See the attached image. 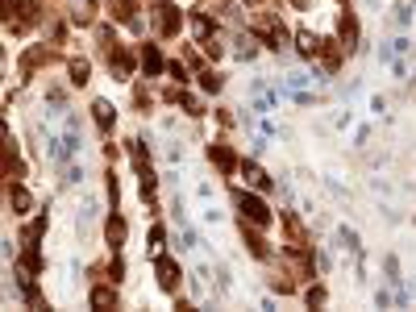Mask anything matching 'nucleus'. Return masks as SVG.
<instances>
[{"label":"nucleus","instance_id":"22","mask_svg":"<svg viewBox=\"0 0 416 312\" xmlns=\"http://www.w3.org/2000/svg\"><path fill=\"white\" fill-rule=\"evenodd\" d=\"M187 21H191L196 42H204V38H213V34H217V13H191Z\"/></svg>","mask_w":416,"mask_h":312},{"label":"nucleus","instance_id":"19","mask_svg":"<svg viewBox=\"0 0 416 312\" xmlns=\"http://www.w3.org/2000/svg\"><path fill=\"white\" fill-rule=\"evenodd\" d=\"M337 42H342V46H346L350 54H354V50L362 46V34H358V21H354L350 13H342V21H337Z\"/></svg>","mask_w":416,"mask_h":312},{"label":"nucleus","instance_id":"2","mask_svg":"<svg viewBox=\"0 0 416 312\" xmlns=\"http://www.w3.org/2000/svg\"><path fill=\"white\" fill-rule=\"evenodd\" d=\"M250 30L262 38V46H271V50H279V54H283V50L291 46V38H295V34H287V25H283V21H275V17H271V13H262V9L250 17Z\"/></svg>","mask_w":416,"mask_h":312},{"label":"nucleus","instance_id":"6","mask_svg":"<svg viewBox=\"0 0 416 312\" xmlns=\"http://www.w3.org/2000/svg\"><path fill=\"white\" fill-rule=\"evenodd\" d=\"M250 96H254V113H258V117H271V113L279 109V100H283V92H279V87H271L262 75H258V79H250Z\"/></svg>","mask_w":416,"mask_h":312},{"label":"nucleus","instance_id":"41","mask_svg":"<svg viewBox=\"0 0 416 312\" xmlns=\"http://www.w3.org/2000/svg\"><path fill=\"white\" fill-rule=\"evenodd\" d=\"M375 304H379V308H391V304H395V300H391V287H379V291H375Z\"/></svg>","mask_w":416,"mask_h":312},{"label":"nucleus","instance_id":"25","mask_svg":"<svg viewBox=\"0 0 416 312\" xmlns=\"http://www.w3.org/2000/svg\"><path fill=\"white\" fill-rule=\"evenodd\" d=\"M325 300H329V291H325V287H321L317 279H312V283L304 287V304H308V308H321Z\"/></svg>","mask_w":416,"mask_h":312},{"label":"nucleus","instance_id":"4","mask_svg":"<svg viewBox=\"0 0 416 312\" xmlns=\"http://www.w3.org/2000/svg\"><path fill=\"white\" fill-rule=\"evenodd\" d=\"M54 59H59V46H50V42H34V46L21 54V79L30 83V79H34L46 63H54Z\"/></svg>","mask_w":416,"mask_h":312},{"label":"nucleus","instance_id":"9","mask_svg":"<svg viewBox=\"0 0 416 312\" xmlns=\"http://www.w3.org/2000/svg\"><path fill=\"white\" fill-rule=\"evenodd\" d=\"M134 71H138L134 50H129V46H113V50H109V75H113L117 83H125V79H134Z\"/></svg>","mask_w":416,"mask_h":312},{"label":"nucleus","instance_id":"38","mask_svg":"<svg viewBox=\"0 0 416 312\" xmlns=\"http://www.w3.org/2000/svg\"><path fill=\"white\" fill-rule=\"evenodd\" d=\"M387 67H391V79H408V63H404V54H391Z\"/></svg>","mask_w":416,"mask_h":312},{"label":"nucleus","instance_id":"27","mask_svg":"<svg viewBox=\"0 0 416 312\" xmlns=\"http://www.w3.org/2000/svg\"><path fill=\"white\" fill-rule=\"evenodd\" d=\"M67 71H71V83H75V87H83V83H87V75H92V63H87V59H71V67H67Z\"/></svg>","mask_w":416,"mask_h":312},{"label":"nucleus","instance_id":"35","mask_svg":"<svg viewBox=\"0 0 416 312\" xmlns=\"http://www.w3.org/2000/svg\"><path fill=\"white\" fill-rule=\"evenodd\" d=\"M391 17H395V25H399V30H408V25H412V5H408V0H399Z\"/></svg>","mask_w":416,"mask_h":312},{"label":"nucleus","instance_id":"14","mask_svg":"<svg viewBox=\"0 0 416 312\" xmlns=\"http://www.w3.org/2000/svg\"><path fill=\"white\" fill-rule=\"evenodd\" d=\"M5 175H9V179H25V175H30V167H25V158H21V150H17V138H13V134L5 138Z\"/></svg>","mask_w":416,"mask_h":312},{"label":"nucleus","instance_id":"44","mask_svg":"<svg viewBox=\"0 0 416 312\" xmlns=\"http://www.w3.org/2000/svg\"><path fill=\"white\" fill-rule=\"evenodd\" d=\"M204 221H208V225H221L225 217H221V208H208V213H204Z\"/></svg>","mask_w":416,"mask_h":312},{"label":"nucleus","instance_id":"7","mask_svg":"<svg viewBox=\"0 0 416 312\" xmlns=\"http://www.w3.org/2000/svg\"><path fill=\"white\" fill-rule=\"evenodd\" d=\"M258 50H262V38H258L254 30H238V34L229 38V54H233L238 63H254Z\"/></svg>","mask_w":416,"mask_h":312},{"label":"nucleus","instance_id":"31","mask_svg":"<svg viewBox=\"0 0 416 312\" xmlns=\"http://www.w3.org/2000/svg\"><path fill=\"white\" fill-rule=\"evenodd\" d=\"M383 279H387V287H395V283H399V258H395V254H387V258H383Z\"/></svg>","mask_w":416,"mask_h":312},{"label":"nucleus","instance_id":"23","mask_svg":"<svg viewBox=\"0 0 416 312\" xmlns=\"http://www.w3.org/2000/svg\"><path fill=\"white\" fill-rule=\"evenodd\" d=\"M75 183H83V167L71 158V163L59 167V187H75Z\"/></svg>","mask_w":416,"mask_h":312},{"label":"nucleus","instance_id":"17","mask_svg":"<svg viewBox=\"0 0 416 312\" xmlns=\"http://www.w3.org/2000/svg\"><path fill=\"white\" fill-rule=\"evenodd\" d=\"M125 233H129V225H125V217H121V213H113L109 221H104V242H109V250H113V254H121Z\"/></svg>","mask_w":416,"mask_h":312},{"label":"nucleus","instance_id":"40","mask_svg":"<svg viewBox=\"0 0 416 312\" xmlns=\"http://www.w3.org/2000/svg\"><path fill=\"white\" fill-rule=\"evenodd\" d=\"M325 187H329L342 204H350V187H342V183H337V179H329V175H325Z\"/></svg>","mask_w":416,"mask_h":312},{"label":"nucleus","instance_id":"45","mask_svg":"<svg viewBox=\"0 0 416 312\" xmlns=\"http://www.w3.org/2000/svg\"><path fill=\"white\" fill-rule=\"evenodd\" d=\"M371 109H375V113L383 117V113H387V96H375V100H371Z\"/></svg>","mask_w":416,"mask_h":312},{"label":"nucleus","instance_id":"3","mask_svg":"<svg viewBox=\"0 0 416 312\" xmlns=\"http://www.w3.org/2000/svg\"><path fill=\"white\" fill-rule=\"evenodd\" d=\"M150 25H154V34H158V38H175V34L183 30V9L175 5V0H158V5H154V17H150Z\"/></svg>","mask_w":416,"mask_h":312},{"label":"nucleus","instance_id":"37","mask_svg":"<svg viewBox=\"0 0 416 312\" xmlns=\"http://www.w3.org/2000/svg\"><path fill=\"white\" fill-rule=\"evenodd\" d=\"M387 46H391V54H408L412 50V38L408 34H395V38H387Z\"/></svg>","mask_w":416,"mask_h":312},{"label":"nucleus","instance_id":"18","mask_svg":"<svg viewBox=\"0 0 416 312\" xmlns=\"http://www.w3.org/2000/svg\"><path fill=\"white\" fill-rule=\"evenodd\" d=\"M163 71H167V59H163V50H158L154 42H146V46H142V75H146V79H158Z\"/></svg>","mask_w":416,"mask_h":312},{"label":"nucleus","instance_id":"21","mask_svg":"<svg viewBox=\"0 0 416 312\" xmlns=\"http://www.w3.org/2000/svg\"><path fill=\"white\" fill-rule=\"evenodd\" d=\"M138 13H142V5H138V0H109V17H113L117 25H129Z\"/></svg>","mask_w":416,"mask_h":312},{"label":"nucleus","instance_id":"1","mask_svg":"<svg viewBox=\"0 0 416 312\" xmlns=\"http://www.w3.org/2000/svg\"><path fill=\"white\" fill-rule=\"evenodd\" d=\"M233 204H238L242 221H250V225L267 229L275 221V208L267 204V191H258V187H233Z\"/></svg>","mask_w":416,"mask_h":312},{"label":"nucleus","instance_id":"43","mask_svg":"<svg viewBox=\"0 0 416 312\" xmlns=\"http://www.w3.org/2000/svg\"><path fill=\"white\" fill-rule=\"evenodd\" d=\"M366 138H371V125H358L354 129V146H366Z\"/></svg>","mask_w":416,"mask_h":312},{"label":"nucleus","instance_id":"34","mask_svg":"<svg viewBox=\"0 0 416 312\" xmlns=\"http://www.w3.org/2000/svg\"><path fill=\"white\" fill-rule=\"evenodd\" d=\"M163 250H167V229L150 225V254H163Z\"/></svg>","mask_w":416,"mask_h":312},{"label":"nucleus","instance_id":"36","mask_svg":"<svg viewBox=\"0 0 416 312\" xmlns=\"http://www.w3.org/2000/svg\"><path fill=\"white\" fill-rule=\"evenodd\" d=\"M291 96V104H300V109H312L317 104V92H308V87H300V92H287Z\"/></svg>","mask_w":416,"mask_h":312},{"label":"nucleus","instance_id":"47","mask_svg":"<svg viewBox=\"0 0 416 312\" xmlns=\"http://www.w3.org/2000/svg\"><path fill=\"white\" fill-rule=\"evenodd\" d=\"M246 5H250V9H258V5H262V0H246Z\"/></svg>","mask_w":416,"mask_h":312},{"label":"nucleus","instance_id":"12","mask_svg":"<svg viewBox=\"0 0 416 312\" xmlns=\"http://www.w3.org/2000/svg\"><path fill=\"white\" fill-rule=\"evenodd\" d=\"M100 0H67V21L71 25H96Z\"/></svg>","mask_w":416,"mask_h":312},{"label":"nucleus","instance_id":"10","mask_svg":"<svg viewBox=\"0 0 416 312\" xmlns=\"http://www.w3.org/2000/svg\"><path fill=\"white\" fill-rule=\"evenodd\" d=\"M246 187H258V191H275V179L254 163V158H238V171H233Z\"/></svg>","mask_w":416,"mask_h":312},{"label":"nucleus","instance_id":"48","mask_svg":"<svg viewBox=\"0 0 416 312\" xmlns=\"http://www.w3.org/2000/svg\"><path fill=\"white\" fill-rule=\"evenodd\" d=\"M337 5H346V0H337Z\"/></svg>","mask_w":416,"mask_h":312},{"label":"nucleus","instance_id":"24","mask_svg":"<svg viewBox=\"0 0 416 312\" xmlns=\"http://www.w3.org/2000/svg\"><path fill=\"white\" fill-rule=\"evenodd\" d=\"M196 79H200V87H204L208 96H217V92H221V75H217L213 67H204V71H196Z\"/></svg>","mask_w":416,"mask_h":312},{"label":"nucleus","instance_id":"16","mask_svg":"<svg viewBox=\"0 0 416 312\" xmlns=\"http://www.w3.org/2000/svg\"><path fill=\"white\" fill-rule=\"evenodd\" d=\"M87 300H92V308H117L121 300H117V287H113V279L104 283V279H92V291H87Z\"/></svg>","mask_w":416,"mask_h":312},{"label":"nucleus","instance_id":"13","mask_svg":"<svg viewBox=\"0 0 416 312\" xmlns=\"http://www.w3.org/2000/svg\"><path fill=\"white\" fill-rule=\"evenodd\" d=\"M92 121L100 125V134H113V125H117V104L104 100V96H96L92 100Z\"/></svg>","mask_w":416,"mask_h":312},{"label":"nucleus","instance_id":"46","mask_svg":"<svg viewBox=\"0 0 416 312\" xmlns=\"http://www.w3.org/2000/svg\"><path fill=\"white\" fill-rule=\"evenodd\" d=\"M358 5H362L366 13H379V9H383V0H358Z\"/></svg>","mask_w":416,"mask_h":312},{"label":"nucleus","instance_id":"30","mask_svg":"<svg viewBox=\"0 0 416 312\" xmlns=\"http://www.w3.org/2000/svg\"><path fill=\"white\" fill-rule=\"evenodd\" d=\"M96 208H100V204H96L92 196H87V200H79V233H87V225L96 221Z\"/></svg>","mask_w":416,"mask_h":312},{"label":"nucleus","instance_id":"29","mask_svg":"<svg viewBox=\"0 0 416 312\" xmlns=\"http://www.w3.org/2000/svg\"><path fill=\"white\" fill-rule=\"evenodd\" d=\"M200 50H204L208 59H213V63H217V59L225 54V38H221V30H217L213 38H204V42H200Z\"/></svg>","mask_w":416,"mask_h":312},{"label":"nucleus","instance_id":"11","mask_svg":"<svg viewBox=\"0 0 416 312\" xmlns=\"http://www.w3.org/2000/svg\"><path fill=\"white\" fill-rule=\"evenodd\" d=\"M5 200H9V213H13V217H34V196L21 187V179H9Z\"/></svg>","mask_w":416,"mask_h":312},{"label":"nucleus","instance_id":"33","mask_svg":"<svg viewBox=\"0 0 416 312\" xmlns=\"http://www.w3.org/2000/svg\"><path fill=\"white\" fill-rule=\"evenodd\" d=\"M104 275H109V279H113V283H121V279H125V275H129V262H125V258H121V254H117V258H113V262H109V271H104Z\"/></svg>","mask_w":416,"mask_h":312},{"label":"nucleus","instance_id":"5","mask_svg":"<svg viewBox=\"0 0 416 312\" xmlns=\"http://www.w3.org/2000/svg\"><path fill=\"white\" fill-rule=\"evenodd\" d=\"M179 262L163 250V254H154V283H158V291H167V295H179Z\"/></svg>","mask_w":416,"mask_h":312},{"label":"nucleus","instance_id":"15","mask_svg":"<svg viewBox=\"0 0 416 312\" xmlns=\"http://www.w3.org/2000/svg\"><path fill=\"white\" fill-rule=\"evenodd\" d=\"M291 46H295L304 59H317V54H321V46H325V38H321V34H312L308 25H300V30H295V38H291Z\"/></svg>","mask_w":416,"mask_h":312},{"label":"nucleus","instance_id":"42","mask_svg":"<svg viewBox=\"0 0 416 312\" xmlns=\"http://www.w3.org/2000/svg\"><path fill=\"white\" fill-rule=\"evenodd\" d=\"M217 125H221V129H233V113H229V109H217Z\"/></svg>","mask_w":416,"mask_h":312},{"label":"nucleus","instance_id":"26","mask_svg":"<svg viewBox=\"0 0 416 312\" xmlns=\"http://www.w3.org/2000/svg\"><path fill=\"white\" fill-rule=\"evenodd\" d=\"M317 75H308V71H287L283 75V92H300V87H308Z\"/></svg>","mask_w":416,"mask_h":312},{"label":"nucleus","instance_id":"39","mask_svg":"<svg viewBox=\"0 0 416 312\" xmlns=\"http://www.w3.org/2000/svg\"><path fill=\"white\" fill-rule=\"evenodd\" d=\"M163 154H167V163H179V158H183V146H179V138H171V142L163 146Z\"/></svg>","mask_w":416,"mask_h":312},{"label":"nucleus","instance_id":"8","mask_svg":"<svg viewBox=\"0 0 416 312\" xmlns=\"http://www.w3.org/2000/svg\"><path fill=\"white\" fill-rule=\"evenodd\" d=\"M242 242H246V254H250V258H258V262H271V258H275L271 242L262 238V225H250V221H242Z\"/></svg>","mask_w":416,"mask_h":312},{"label":"nucleus","instance_id":"32","mask_svg":"<svg viewBox=\"0 0 416 312\" xmlns=\"http://www.w3.org/2000/svg\"><path fill=\"white\" fill-rule=\"evenodd\" d=\"M134 100H138V113H154V96L146 92V83L134 87Z\"/></svg>","mask_w":416,"mask_h":312},{"label":"nucleus","instance_id":"28","mask_svg":"<svg viewBox=\"0 0 416 312\" xmlns=\"http://www.w3.org/2000/svg\"><path fill=\"white\" fill-rule=\"evenodd\" d=\"M337 242H342L346 250H354V254L362 258V238H358V233L350 229V225H337Z\"/></svg>","mask_w":416,"mask_h":312},{"label":"nucleus","instance_id":"20","mask_svg":"<svg viewBox=\"0 0 416 312\" xmlns=\"http://www.w3.org/2000/svg\"><path fill=\"white\" fill-rule=\"evenodd\" d=\"M208 158H213V167H217L221 175H233V171H238V154H233L229 146H221V142L208 146Z\"/></svg>","mask_w":416,"mask_h":312}]
</instances>
